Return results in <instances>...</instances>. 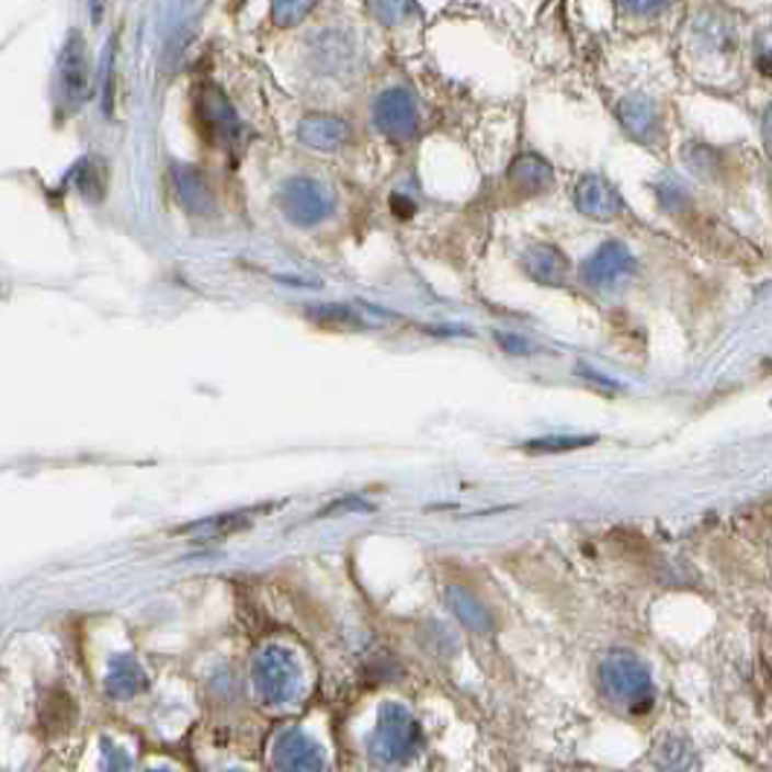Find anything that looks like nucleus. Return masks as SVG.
Wrapping results in <instances>:
<instances>
[{
	"instance_id": "obj_23",
	"label": "nucleus",
	"mask_w": 772,
	"mask_h": 772,
	"mask_svg": "<svg viewBox=\"0 0 772 772\" xmlns=\"http://www.w3.org/2000/svg\"><path fill=\"white\" fill-rule=\"evenodd\" d=\"M764 137H767V144L772 146V105L767 109V114H764Z\"/></svg>"
},
{
	"instance_id": "obj_19",
	"label": "nucleus",
	"mask_w": 772,
	"mask_h": 772,
	"mask_svg": "<svg viewBox=\"0 0 772 772\" xmlns=\"http://www.w3.org/2000/svg\"><path fill=\"white\" fill-rule=\"evenodd\" d=\"M756 68L761 77H772V30L761 38V44H758Z\"/></svg>"
},
{
	"instance_id": "obj_20",
	"label": "nucleus",
	"mask_w": 772,
	"mask_h": 772,
	"mask_svg": "<svg viewBox=\"0 0 772 772\" xmlns=\"http://www.w3.org/2000/svg\"><path fill=\"white\" fill-rule=\"evenodd\" d=\"M390 207H394V213L402 216V219H408V216L415 213V202L406 198V195H390Z\"/></svg>"
},
{
	"instance_id": "obj_3",
	"label": "nucleus",
	"mask_w": 772,
	"mask_h": 772,
	"mask_svg": "<svg viewBox=\"0 0 772 772\" xmlns=\"http://www.w3.org/2000/svg\"><path fill=\"white\" fill-rule=\"evenodd\" d=\"M59 96L65 100L68 109H77L82 102L88 100V91H91V59H88V47L82 33L68 35V42L61 47L59 56Z\"/></svg>"
},
{
	"instance_id": "obj_4",
	"label": "nucleus",
	"mask_w": 772,
	"mask_h": 772,
	"mask_svg": "<svg viewBox=\"0 0 772 772\" xmlns=\"http://www.w3.org/2000/svg\"><path fill=\"white\" fill-rule=\"evenodd\" d=\"M636 274V257L629 251L624 242L612 239V242H603L598 251H594L583 265H580V277H583L586 286H594V290H612L618 286L627 277Z\"/></svg>"
},
{
	"instance_id": "obj_12",
	"label": "nucleus",
	"mask_w": 772,
	"mask_h": 772,
	"mask_svg": "<svg viewBox=\"0 0 772 772\" xmlns=\"http://www.w3.org/2000/svg\"><path fill=\"white\" fill-rule=\"evenodd\" d=\"M181 195L188 198V204L193 207V211H207V204H211L202 175L193 170H184V179H181Z\"/></svg>"
},
{
	"instance_id": "obj_6",
	"label": "nucleus",
	"mask_w": 772,
	"mask_h": 772,
	"mask_svg": "<svg viewBox=\"0 0 772 772\" xmlns=\"http://www.w3.org/2000/svg\"><path fill=\"white\" fill-rule=\"evenodd\" d=\"M618 123L624 126L633 140H642V144H650L659 137L662 132V123H659V105H656L650 96L645 94H629L618 102Z\"/></svg>"
},
{
	"instance_id": "obj_10",
	"label": "nucleus",
	"mask_w": 772,
	"mask_h": 772,
	"mask_svg": "<svg viewBox=\"0 0 772 772\" xmlns=\"http://www.w3.org/2000/svg\"><path fill=\"white\" fill-rule=\"evenodd\" d=\"M508 181L522 195H536L554 188V170L543 155L527 152V155H519L516 161L510 163Z\"/></svg>"
},
{
	"instance_id": "obj_14",
	"label": "nucleus",
	"mask_w": 772,
	"mask_h": 772,
	"mask_svg": "<svg viewBox=\"0 0 772 772\" xmlns=\"http://www.w3.org/2000/svg\"><path fill=\"white\" fill-rule=\"evenodd\" d=\"M594 443V438H543V441L527 443V452H569Z\"/></svg>"
},
{
	"instance_id": "obj_11",
	"label": "nucleus",
	"mask_w": 772,
	"mask_h": 772,
	"mask_svg": "<svg viewBox=\"0 0 772 772\" xmlns=\"http://www.w3.org/2000/svg\"><path fill=\"white\" fill-rule=\"evenodd\" d=\"M318 0H274V21L281 26H292L304 21Z\"/></svg>"
},
{
	"instance_id": "obj_13",
	"label": "nucleus",
	"mask_w": 772,
	"mask_h": 772,
	"mask_svg": "<svg viewBox=\"0 0 772 772\" xmlns=\"http://www.w3.org/2000/svg\"><path fill=\"white\" fill-rule=\"evenodd\" d=\"M374 12L385 24H402L415 15V3L411 0H374Z\"/></svg>"
},
{
	"instance_id": "obj_9",
	"label": "nucleus",
	"mask_w": 772,
	"mask_h": 772,
	"mask_svg": "<svg viewBox=\"0 0 772 772\" xmlns=\"http://www.w3.org/2000/svg\"><path fill=\"white\" fill-rule=\"evenodd\" d=\"M198 117H202L204 128H207V135H211L213 140L230 144V140L237 137V114H234V109L228 105V100L222 94H216L213 88L211 91L204 88L202 96H198Z\"/></svg>"
},
{
	"instance_id": "obj_15",
	"label": "nucleus",
	"mask_w": 772,
	"mask_h": 772,
	"mask_svg": "<svg viewBox=\"0 0 772 772\" xmlns=\"http://www.w3.org/2000/svg\"><path fill=\"white\" fill-rule=\"evenodd\" d=\"M318 323H344V327H359V318L350 313L348 306H321V309H309Z\"/></svg>"
},
{
	"instance_id": "obj_5",
	"label": "nucleus",
	"mask_w": 772,
	"mask_h": 772,
	"mask_svg": "<svg viewBox=\"0 0 772 772\" xmlns=\"http://www.w3.org/2000/svg\"><path fill=\"white\" fill-rule=\"evenodd\" d=\"M575 204L583 216L594 222H612L624 213V198L601 175H583L575 188Z\"/></svg>"
},
{
	"instance_id": "obj_17",
	"label": "nucleus",
	"mask_w": 772,
	"mask_h": 772,
	"mask_svg": "<svg viewBox=\"0 0 772 772\" xmlns=\"http://www.w3.org/2000/svg\"><path fill=\"white\" fill-rule=\"evenodd\" d=\"M621 7L627 9L629 15L650 18V15H659V12H665V9L671 7V0H621Z\"/></svg>"
},
{
	"instance_id": "obj_7",
	"label": "nucleus",
	"mask_w": 772,
	"mask_h": 772,
	"mask_svg": "<svg viewBox=\"0 0 772 772\" xmlns=\"http://www.w3.org/2000/svg\"><path fill=\"white\" fill-rule=\"evenodd\" d=\"M350 135L353 132H350L348 120L336 117V114H309L297 126L300 144L318 149V152H336V149L348 144Z\"/></svg>"
},
{
	"instance_id": "obj_8",
	"label": "nucleus",
	"mask_w": 772,
	"mask_h": 772,
	"mask_svg": "<svg viewBox=\"0 0 772 772\" xmlns=\"http://www.w3.org/2000/svg\"><path fill=\"white\" fill-rule=\"evenodd\" d=\"M522 269L534 283L543 286H563L569 277V260L560 248L554 246H531L522 257Z\"/></svg>"
},
{
	"instance_id": "obj_1",
	"label": "nucleus",
	"mask_w": 772,
	"mask_h": 772,
	"mask_svg": "<svg viewBox=\"0 0 772 772\" xmlns=\"http://www.w3.org/2000/svg\"><path fill=\"white\" fill-rule=\"evenodd\" d=\"M283 216L297 228H315L336 213V193L323 181L290 179L277 193Z\"/></svg>"
},
{
	"instance_id": "obj_18",
	"label": "nucleus",
	"mask_w": 772,
	"mask_h": 772,
	"mask_svg": "<svg viewBox=\"0 0 772 772\" xmlns=\"http://www.w3.org/2000/svg\"><path fill=\"white\" fill-rule=\"evenodd\" d=\"M656 193H659V202H662L665 211H679V207H682L688 198L685 190L677 188L673 181H665V184H659V190H656Z\"/></svg>"
},
{
	"instance_id": "obj_22",
	"label": "nucleus",
	"mask_w": 772,
	"mask_h": 772,
	"mask_svg": "<svg viewBox=\"0 0 772 772\" xmlns=\"http://www.w3.org/2000/svg\"><path fill=\"white\" fill-rule=\"evenodd\" d=\"M105 9H109V0H91V18H94V24H100L102 18H105Z\"/></svg>"
},
{
	"instance_id": "obj_16",
	"label": "nucleus",
	"mask_w": 772,
	"mask_h": 772,
	"mask_svg": "<svg viewBox=\"0 0 772 772\" xmlns=\"http://www.w3.org/2000/svg\"><path fill=\"white\" fill-rule=\"evenodd\" d=\"M109 50V65H105V82H102V111L105 117H114V56H117V42Z\"/></svg>"
},
{
	"instance_id": "obj_21",
	"label": "nucleus",
	"mask_w": 772,
	"mask_h": 772,
	"mask_svg": "<svg viewBox=\"0 0 772 772\" xmlns=\"http://www.w3.org/2000/svg\"><path fill=\"white\" fill-rule=\"evenodd\" d=\"M501 344H508V350H513V353H527V341L525 339H516V336H499Z\"/></svg>"
},
{
	"instance_id": "obj_2",
	"label": "nucleus",
	"mask_w": 772,
	"mask_h": 772,
	"mask_svg": "<svg viewBox=\"0 0 772 772\" xmlns=\"http://www.w3.org/2000/svg\"><path fill=\"white\" fill-rule=\"evenodd\" d=\"M374 126L390 140H415L420 132V109L408 88H385L374 100Z\"/></svg>"
}]
</instances>
